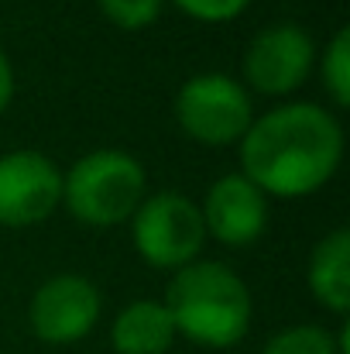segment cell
<instances>
[{
	"label": "cell",
	"instance_id": "cell-1",
	"mask_svg": "<svg viewBox=\"0 0 350 354\" xmlns=\"http://www.w3.org/2000/svg\"><path fill=\"white\" fill-rule=\"evenodd\" d=\"M344 124L313 100H285L251 120L237 141L240 176L268 200H302L320 193L344 165Z\"/></svg>",
	"mask_w": 350,
	"mask_h": 354
},
{
	"label": "cell",
	"instance_id": "cell-2",
	"mask_svg": "<svg viewBox=\"0 0 350 354\" xmlns=\"http://www.w3.org/2000/svg\"><path fill=\"white\" fill-rule=\"evenodd\" d=\"M162 303L175 324V334L206 351H227L240 344L254 317L247 282L231 265L210 258H196L193 265L172 272Z\"/></svg>",
	"mask_w": 350,
	"mask_h": 354
},
{
	"label": "cell",
	"instance_id": "cell-3",
	"mask_svg": "<svg viewBox=\"0 0 350 354\" xmlns=\"http://www.w3.org/2000/svg\"><path fill=\"white\" fill-rule=\"evenodd\" d=\"M148 196L144 165L120 148H97L62 172V207L86 227H120Z\"/></svg>",
	"mask_w": 350,
	"mask_h": 354
},
{
	"label": "cell",
	"instance_id": "cell-4",
	"mask_svg": "<svg viewBox=\"0 0 350 354\" xmlns=\"http://www.w3.org/2000/svg\"><path fill=\"white\" fill-rule=\"evenodd\" d=\"M127 224L141 261L162 272H179L193 265L210 241L200 203L179 189L148 193Z\"/></svg>",
	"mask_w": 350,
	"mask_h": 354
},
{
	"label": "cell",
	"instance_id": "cell-5",
	"mask_svg": "<svg viewBox=\"0 0 350 354\" xmlns=\"http://www.w3.org/2000/svg\"><path fill=\"white\" fill-rule=\"evenodd\" d=\"M172 111L182 134L206 148L237 145L254 120L251 93L244 90L240 80L227 73H200L186 80L175 93Z\"/></svg>",
	"mask_w": 350,
	"mask_h": 354
},
{
	"label": "cell",
	"instance_id": "cell-6",
	"mask_svg": "<svg viewBox=\"0 0 350 354\" xmlns=\"http://www.w3.org/2000/svg\"><path fill=\"white\" fill-rule=\"evenodd\" d=\"M100 313H104V296L97 282L79 272H59L45 279L28 303L31 334L52 348H69L86 341L97 330Z\"/></svg>",
	"mask_w": 350,
	"mask_h": 354
},
{
	"label": "cell",
	"instance_id": "cell-7",
	"mask_svg": "<svg viewBox=\"0 0 350 354\" xmlns=\"http://www.w3.org/2000/svg\"><path fill=\"white\" fill-rule=\"evenodd\" d=\"M316 66V41L302 24L282 21L261 28L244 52V90L271 100L292 97Z\"/></svg>",
	"mask_w": 350,
	"mask_h": 354
},
{
	"label": "cell",
	"instance_id": "cell-8",
	"mask_svg": "<svg viewBox=\"0 0 350 354\" xmlns=\"http://www.w3.org/2000/svg\"><path fill=\"white\" fill-rule=\"evenodd\" d=\"M62 207V169L35 148L0 155V227L45 224Z\"/></svg>",
	"mask_w": 350,
	"mask_h": 354
},
{
	"label": "cell",
	"instance_id": "cell-9",
	"mask_svg": "<svg viewBox=\"0 0 350 354\" xmlns=\"http://www.w3.org/2000/svg\"><path fill=\"white\" fill-rule=\"evenodd\" d=\"M206 237L220 241L224 248H247L268 231L271 200L240 172H227L206 186L200 203Z\"/></svg>",
	"mask_w": 350,
	"mask_h": 354
},
{
	"label": "cell",
	"instance_id": "cell-10",
	"mask_svg": "<svg viewBox=\"0 0 350 354\" xmlns=\"http://www.w3.org/2000/svg\"><path fill=\"white\" fill-rule=\"evenodd\" d=\"M306 286L309 296L330 310L333 317H347L350 310V231L347 227H333L330 234H323L313 251H309V265H306Z\"/></svg>",
	"mask_w": 350,
	"mask_h": 354
},
{
	"label": "cell",
	"instance_id": "cell-11",
	"mask_svg": "<svg viewBox=\"0 0 350 354\" xmlns=\"http://www.w3.org/2000/svg\"><path fill=\"white\" fill-rule=\"evenodd\" d=\"M175 341L179 334L162 299H134L110 324V348L117 354H168Z\"/></svg>",
	"mask_w": 350,
	"mask_h": 354
},
{
	"label": "cell",
	"instance_id": "cell-12",
	"mask_svg": "<svg viewBox=\"0 0 350 354\" xmlns=\"http://www.w3.org/2000/svg\"><path fill=\"white\" fill-rule=\"evenodd\" d=\"M347 337L350 327L344 320L337 330H327L323 324H292L271 334L257 354H347Z\"/></svg>",
	"mask_w": 350,
	"mask_h": 354
},
{
	"label": "cell",
	"instance_id": "cell-13",
	"mask_svg": "<svg viewBox=\"0 0 350 354\" xmlns=\"http://www.w3.org/2000/svg\"><path fill=\"white\" fill-rule=\"evenodd\" d=\"M320 76H323V90L333 100V107H350V28H337L333 38L323 48V62H320Z\"/></svg>",
	"mask_w": 350,
	"mask_h": 354
},
{
	"label": "cell",
	"instance_id": "cell-14",
	"mask_svg": "<svg viewBox=\"0 0 350 354\" xmlns=\"http://www.w3.org/2000/svg\"><path fill=\"white\" fill-rule=\"evenodd\" d=\"M165 3L168 0H97L100 14L124 31H141V28L155 24L162 17Z\"/></svg>",
	"mask_w": 350,
	"mask_h": 354
},
{
	"label": "cell",
	"instance_id": "cell-15",
	"mask_svg": "<svg viewBox=\"0 0 350 354\" xmlns=\"http://www.w3.org/2000/svg\"><path fill=\"white\" fill-rule=\"evenodd\" d=\"M168 3H175L186 17L200 24H227L251 7V0H168Z\"/></svg>",
	"mask_w": 350,
	"mask_h": 354
},
{
	"label": "cell",
	"instance_id": "cell-16",
	"mask_svg": "<svg viewBox=\"0 0 350 354\" xmlns=\"http://www.w3.org/2000/svg\"><path fill=\"white\" fill-rule=\"evenodd\" d=\"M14 86H17V80H14V66H10L7 52L0 48V114L10 107V100H14Z\"/></svg>",
	"mask_w": 350,
	"mask_h": 354
}]
</instances>
